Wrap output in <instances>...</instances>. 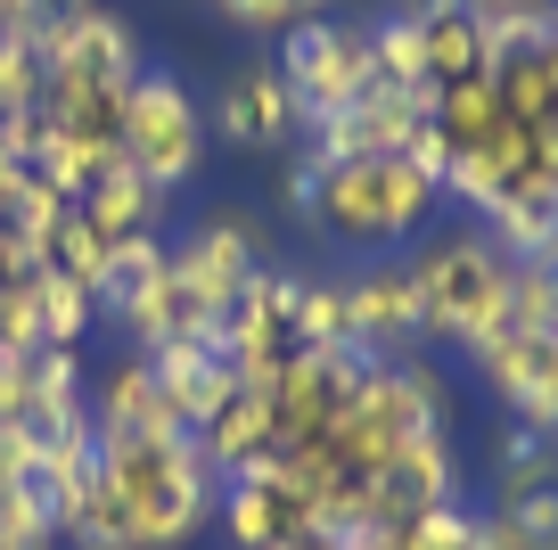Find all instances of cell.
Here are the masks:
<instances>
[{
  "label": "cell",
  "instance_id": "cell-30",
  "mask_svg": "<svg viewBox=\"0 0 558 550\" xmlns=\"http://www.w3.org/2000/svg\"><path fill=\"white\" fill-rule=\"evenodd\" d=\"M214 9H222L239 34H255V41H288L304 17H320L313 0H214Z\"/></svg>",
  "mask_w": 558,
  "mask_h": 550
},
{
  "label": "cell",
  "instance_id": "cell-10",
  "mask_svg": "<svg viewBox=\"0 0 558 550\" xmlns=\"http://www.w3.org/2000/svg\"><path fill=\"white\" fill-rule=\"evenodd\" d=\"M206 132H214V140H230V148H255V156H271V148H288V140H304L279 58H239V67L214 83V99H206Z\"/></svg>",
  "mask_w": 558,
  "mask_h": 550
},
{
  "label": "cell",
  "instance_id": "cell-12",
  "mask_svg": "<svg viewBox=\"0 0 558 550\" xmlns=\"http://www.w3.org/2000/svg\"><path fill=\"white\" fill-rule=\"evenodd\" d=\"M427 107L436 99H418V91H395V83H378V91H362V99L345 107L337 123H313L304 132V148L320 156V165H362V156H402V140L427 123Z\"/></svg>",
  "mask_w": 558,
  "mask_h": 550
},
{
  "label": "cell",
  "instance_id": "cell-27",
  "mask_svg": "<svg viewBox=\"0 0 558 550\" xmlns=\"http://www.w3.org/2000/svg\"><path fill=\"white\" fill-rule=\"evenodd\" d=\"M9 116H41V50H34V34L0 41V123Z\"/></svg>",
  "mask_w": 558,
  "mask_h": 550
},
{
  "label": "cell",
  "instance_id": "cell-15",
  "mask_svg": "<svg viewBox=\"0 0 558 550\" xmlns=\"http://www.w3.org/2000/svg\"><path fill=\"white\" fill-rule=\"evenodd\" d=\"M148 370H157V386H165V403H173V419L181 428H197V419L214 411V403H230V386H239V370H230V354H222V337H173V345H157L148 354Z\"/></svg>",
  "mask_w": 558,
  "mask_h": 550
},
{
  "label": "cell",
  "instance_id": "cell-14",
  "mask_svg": "<svg viewBox=\"0 0 558 550\" xmlns=\"http://www.w3.org/2000/svg\"><path fill=\"white\" fill-rule=\"evenodd\" d=\"M90 428H99V444H148V435H190L173 419V403H165L157 370H148V354H123L116 370H107L99 386H90Z\"/></svg>",
  "mask_w": 558,
  "mask_h": 550
},
{
  "label": "cell",
  "instance_id": "cell-13",
  "mask_svg": "<svg viewBox=\"0 0 558 550\" xmlns=\"http://www.w3.org/2000/svg\"><path fill=\"white\" fill-rule=\"evenodd\" d=\"M444 501H460V452H452V435H418L369 477L362 526H402V517H427Z\"/></svg>",
  "mask_w": 558,
  "mask_h": 550
},
{
  "label": "cell",
  "instance_id": "cell-36",
  "mask_svg": "<svg viewBox=\"0 0 558 550\" xmlns=\"http://www.w3.org/2000/svg\"><path fill=\"white\" fill-rule=\"evenodd\" d=\"M550 263H558V214H550Z\"/></svg>",
  "mask_w": 558,
  "mask_h": 550
},
{
  "label": "cell",
  "instance_id": "cell-2",
  "mask_svg": "<svg viewBox=\"0 0 558 550\" xmlns=\"http://www.w3.org/2000/svg\"><path fill=\"white\" fill-rule=\"evenodd\" d=\"M411 288H418V337L476 345L509 312V255L476 223H452L411 255Z\"/></svg>",
  "mask_w": 558,
  "mask_h": 550
},
{
  "label": "cell",
  "instance_id": "cell-24",
  "mask_svg": "<svg viewBox=\"0 0 558 550\" xmlns=\"http://www.w3.org/2000/svg\"><path fill=\"white\" fill-rule=\"evenodd\" d=\"M501 328H558V263H509Z\"/></svg>",
  "mask_w": 558,
  "mask_h": 550
},
{
  "label": "cell",
  "instance_id": "cell-6",
  "mask_svg": "<svg viewBox=\"0 0 558 550\" xmlns=\"http://www.w3.org/2000/svg\"><path fill=\"white\" fill-rule=\"evenodd\" d=\"M369 379L362 345H304L271 386V452H304L337 428V411L353 403V386Z\"/></svg>",
  "mask_w": 558,
  "mask_h": 550
},
{
  "label": "cell",
  "instance_id": "cell-22",
  "mask_svg": "<svg viewBox=\"0 0 558 550\" xmlns=\"http://www.w3.org/2000/svg\"><path fill=\"white\" fill-rule=\"evenodd\" d=\"M296 337L304 345H345V279L296 272Z\"/></svg>",
  "mask_w": 558,
  "mask_h": 550
},
{
  "label": "cell",
  "instance_id": "cell-16",
  "mask_svg": "<svg viewBox=\"0 0 558 550\" xmlns=\"http://www.w3.org/2000/svg\"><path fill=\"white\" fill-rule=\"evenodd\" d=\"M74 206H83V223L99 230L107 247H116V239H165V214H173V198H165L157 181H140V172L116 156V165H107L99 181L74 198Z\"/></svg>",
  "mask_w": 558,
  "mask_h": 550
},
{
  "label": "cell",
  "instance_id": "cell-11",
  "mask_svg": "<svg viewBox=\"0 0 558 550\" xmlns=\"http://www.w3.org/2000/svg\"><path fill=\"white\" fill-rule=\"evenodd\" d=\"M345 345H362L369 361H402L418 345L411 255H369L362 272H345Z\"/></svg>",
  "mask_w": 558,
  "mask_h": 550
},
{
  "label": "cell",
  "instance_id": "cell-32",
  "mask_svg": "<svg viewBox=\"0 0 558 550\" xmlns=\"http://www.w3.org/2000/svg\"><path fill=\"white\" fill-rule=\"evenodd\" d=\"M41 17H50L41 0H0V41H9V34H34Z\"/></svg>",
  "mask_w": 558,
  "mask_h": 550
},
{
  "label": "cell",
  "instance_id": "cell-3",
  "mask_svg": "<svg viewBox=\"0 0 558 550\" xmlns=\"http://www.w3.org/2000/svg\"><path fill=\"white\" fill-rule=\"evenodd\" d=\"M436 206H444V190L418 165H402V156H362V165L320 172L313 223L329 230V239L362 247V255H395L402 239H418V230L436 223Z\"/></svg>",
  "mask_w": 558,
  "mask_h": 550
},
{
  "label": "cell",
  "instance_id": "cell-23",
  "mask_svg": "<svg viewBox=\"0 0 558 550\" xmlns=\"http://www.w3.org/2000/svg\"><path fill=\"white\" fill-rule=\"evenodd\" d=\"M74 214V198H58L50 181H34V172H25V190H17V206H9V230H17V247L25 255H50V239H58V223H66Z\"/></svg>",
  "mask_w": 558,
  "mask_h": 550
},
{
  "label": "cell",
  "instance_id": "cell-29",
  "mask_svg": "<svg viewBox=\"0 0 558 550\" xmlns=\"http://www.w3.org/2000/svg\"><path fill=\"white\" fill-rule=\"evenodd\" d=\"M493 510H509V526L525 534V550H558V477L525 485V493H501Z\"/></svg>",
  "mask_w": 558,
  "mask_h": 550
},
{
  "label": "cell",
  "instance_id": "cell-8",
  "mask_svg": "<svg viewBox=\"0 0 558 550\" xmlns=\"http://www.w3.org/2000/svg\"><path fill=\"white\" fill-rule=\"evenodd\" d=\"M214 517H222L230 550H288V542H304V534H320L296 468L279 461V452H263V461H246L239 477H222V510Z\"/></svg>",
  "mask_w": 558,
  "mask_h": 550
},
{
  "label": "cell",
  "instance_id": "cell-17",
  "mask_svg": "<svg viewBox=\"0 0 558 550\" xmlns=\"http://www.w3.org/2000/svg\"><path fill=\"white\" fill-rule=\"evenodd\" d=\"M197 452H206L214 477H239L246 461H263L271 452V395H255V386H230V403H214L206 419H197Z\"/></svg>",
  "mask_w": 558,
  "mask_h": 550
},
{
  "label": "cell",
  "instance_id": "cell-35",
  "mask_svg": "<svg viewBox=\"0 0 558 550\" xmlns=\"http://www.w3.org/2000/svg\"><path fill=\"white\" fill-rule=\"evenodd\" d=\"M0 550H58V542H0Z\"/></svg>",
  "mask_w": 558,
  "mask_h": 550
},
{
  "label": "cell",
  "instance_id": "cell-18",
  "mask_svg": "<svg viewBox=\"0 0 558 550\" xmlns=\"http://www.w3.org/2000/svg\"><path fill=\"white\" fill-rule=\"evenodd\" d=\"M427 116H436V132L452 140V156H485L493 140L518 123V116L501 107V91H493V74H469V83L436 91V107H427Z\"/></svg>",
  "mask_w": 558,
  "mask_h": 550
},
{
  "label": "cell",
  "instance_id": "cell-26",
  "mask_svg": "<svg viewBox=\"0 0 558 550\" xmlns=\"http://www.w3.org/2000/svg\"><path fill=\"white\" fill-rule=\"evenodd\" d=\"M395 550H485L476 542V510L469 501H444V510H427V517H402Z\"/></svg>",
  "mask_w": 558,
  "mask_h": 550
},
{
  "label": "cell",
  "instance_id": "cell-4",
  "mask_svg": "<svg viewBox=\"0 0 558 550\" xmlns=\"http://www.w3.org/2000/svg\"><path fill=\"white\" fill-rule=\"evenodd\" d=\"M206 140L214 132H206L197 91L181 83L173 67H140L132 99H123V165L173 198V190H190L197 172H206Z\"/></svg>",
  "mask_w": 558,
  "mask_h": 550
},
{
  "label": "cell",
  "instance_id": "cell-28",
  "mask_svg": "<svg viewBox=\"0 0 558 550\" xmlns=\"http://www.w3.org/2000/svg\"><path fill=\"white\" fill-rule=\"evenodd\" d=\"M41 263H50V272H66V279H83V288H99V272H107V239L83 223V206L58 223V239H50V255H41Z\"/></svg>",
  "mask_w": 558,
  "mask_h": 550
},
{
  "label": "cell",
  "instance_id": "cell-5",
  "mask_svg": "<svg viewBox=\"0 0 558 550\" xmlns=\"http://www.w3.org/2000/svg\"><path fill=\"white\" fill-rule=\"evenodd\" d=\"M279 74H288V99L296 123H337L362 91H378V50H369V25L353 17H304L296 34L279 41Z\"/></svg>",
  "mask_w": 558,
  "mask_h": 550
},
{
  "label": "cell",
  "instance_id": "cell-34",
  "mask_svg": "<svg viewBox=\"0 0 558 550\" xmlns=\"http://www.w3.org/2000/svg\"><path fill=\"white\" fill-rule=\"evenodd\" d=\"M41 9H50V17H74V9H99V0H41Z\"/></svg>",
  "mask_w": 558,
  "mask_h": 550
},
{
  "label": "cell",
  "instance_id": "cell-1",
  "mask_svg": "<svg viewBox=\"0 0 558 550\" xmlns=\"http://www.w3.org/2000/svg\"><path fill=\"white\" fill-rule=\"evenodd\" d=\"M99 468L116 485L123 517H132L140 550H181L190 534L214 526L222 510V477L206 468L197 435H148V444H99Z\"/></svg>",
  "mask_w": 558,
  "mask_h": 550
},
{
  "label": "cell",
  "instance_id": "cell-9",
  "mask_svg": "<svg viewBox=\"0 0 558 550\" xmlns=\"http://www.w3.org/2000/svg\"><path fill=\"white\" fill-rule=\"evenodd\" d=\"M255 272H263V230H255V214H239V206L206 214V223H190L173 239V279L197 296L206 321H222V312L246 296Z\"/></svg>",
  "mask_w": 558,
  "mask_h": 550
},
{
  "label": "cell",
  "instance_id": "cell-25",
  "mask_svg": "<svg viewBox=\"0 0 558 550\" xmlns=\"http://www.w3.org/2000/svg\"><path fill=\"white\" fill-rule=\"evenodd\" d=\"M460 9H476V17H485V50H493V58L518 50V41H534L542 25L558 17V0H460Z\"/></svg>",
  "mask_w": 558,
  "mask_h": 550
},
{
  "label": "cell",
  "instance_id": "cell-21",
  "mask_svg": "<svg viewBox=\"0 0 558 550\" xmlns=\"http://www.w3.org/2000/svg\"><path fill=\"white\" fill-rule=\"evenodd\" d=\"M34 312H41V345H83L90 321H99V296H90L83 279H66V272L41 263L34 272Z\"/></svg>",
  "mask_w": 558,
  "mask_h": 550
},
{
  "label": "cell",
  "instance_id": "cell-7",
  "mask_svg": "<svg viewBox=\"0 0 558 550\" xmlns=\"http://www.w3.org/2000/svg\"><path fill=\"white\" fill-rule=\"evenodd\" d=\"M469 370L493 386V403H509V419L558 444V328H493V337L460 345Z\"/></svg>",
  "mask_w": 558,
  "mask_h": 550
},
{
  "label": "cell",
  "instance_id": "cell-20",
  "mask_svg": "<svg viewBox=\"0 0 558 550\" xmlns=\"http://www.w3.org/2000/svg\"><path fill=\"white\" fill-rule=\"evenodd\" d=\"M369 50H378V83L436 99V83H427V41H418V17H402V9L369 17Z\"/></svg>",
  "mask_w": 558,
  "mask_h": 550
},
{
  "label": "cell",
  "instance_id": "cell-31",
  "mask_svg": "<svg viewBox=\"0 0 558 550\" xmlns=\"http://www.w3.org/2000/svg\"><path fill=\"white\" fill-rule=\"evenodd\" d=\"M320 172H329V165H320V156H313V148H296V156H288V172H279V198H288V206H296V214H304V223H313V198H320Z\"/></svg>",
  "mask_w": 558,
  "mask_h": 550
},
{
  "label": "cell",
  "instance_id": "cell-33",
  "mask_svg": "<svg viewBox=\"0 0 558 550\" xmlns=\"http://www.w3.org/2000/svg\"><path fill=\"white\" fill-rule=\"evenodd\" d=\"M288 550H345V534H304V542H288Z\"/></svg>",
  "mask_w": 558,
  "mask_h": 550
},
{
  "label": "cell",
  "instance_id": "cell-19",
  "mask_svg": "<svg viewBox=\"0 0 558 550\" xmlns=\"http://www.w3.org/2000/svg\"><path fill=\"white\" fill-rule=\"evenodd\" d=\"M173 272V247L165 239H116L107 247V272H99V312L107 321H132L140 304H148V296H157V279Z\"/></svg>",
  "mask_w": 558,
  "mask_h": 550
}]
</instances>
